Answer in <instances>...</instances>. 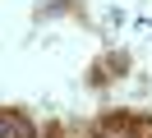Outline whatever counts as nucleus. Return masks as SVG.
Segmentation results:
<instances>
[{
    "instance_id": "f257e3e1",
    "label": "nucleus",
    "mask_w": 152,
    "mask_h": 138,
    "mask_svg": "<svg viewBox=\"0 0 152 138\" xmlns=\"http://www.w3.org/2000/svg\"><path fill=\"white\" fill-rule=\"evenodd\" d=\"M0 138H32V129L23 124V120H10V115H0Z\"/></svg>"
}]
</instances>
